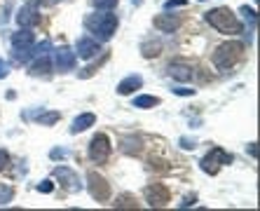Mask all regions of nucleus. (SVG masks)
<instances>
[{"instance_id": "obj_1", "label": "nucleus", "mask_w": 260, "mask_h": 211, "mask_svg": "<svg viewBox=\"0 0 260 211\" xmlns=\"http://www.w3.org/2000/svg\"><path fill=\"white\" fill-rule=\"evenodd\" d=\"M206 21L223 36H239L244 31V24L237 19V14L230 7H216L211 12H206Z\"/></svg>"}, {"instance_id": "obj_2", "label": "nucleus", "mask_w": 260, "mask_h": 211, "mask_svg": "<svg viewBox=\"0 0 260 211\" xmlns=\"http://www.w3.org/2000/svg\"><path fill=\"white\" fill-rule=\"evenodd\" d=\"M85 28L94 33V38H99V40H110L117 28V17L110 10H106L103 14H91L85 19Z\"/></svg>"}, {"instance_id": "obj_3", "label": "nucleus", "mask_w": 260, "mask_h": 211, "mask_svg": "<svg viewBox=\"0 0 260 211\" xmlns=\"http://www.w3.org/2000/svg\"><path fill=\"white\" fill-rule=\"evenodd\" d=\"M242 52H244L242 42H225V45H220V47L213 52V64H216V68H220V71H230L237 64V59L242 56Z\"/></svg>"}, {"instance_id": "obj_4", "label": "nucleus", "mask_w": 260, "mask_h": 211, "mask_svg": "<svg viewBox=\"0 0 260 211\" xmlns=\"http://www.w3.org/2000/svg\"><path fill=\"white\" fill-rule=\"evenodd\" d=\"M230 162H232L230 153H225L223 148H213V150L209 153L206 157H202L200 167H202V171H204V174H218V169L223 167V164H230Z\"/></svg>"}, {"instance_id": "obj_5", "label": "nucleus", "mask_w": 260, "mask_h": 211, "mask_svg": "<svg viewBox=\"0 0 260 211\" xmlns=\"http://www.w3.org/2000/svg\"><path fill=\"white\" fill-rule=\"evenodd\" d=\"M110 157V141L106 134H96L89 143V160L96 164H103Z\"/></svg>"}, {"instance_id": "obj_6", "label": "nucleus", "mask_w": 260, "mask_h": 211, "mask_svg": "<svg viewBox=\"0 0 260 211\" xmlns=\"http://www.w3.org/2000/svg\"><path fill=\"white\" fill-rule=\"evenodd\" d=\"M87 186H89V195L94 199H99V202H103V199H108L110 197V186L106 183V178L103 176H99L96 171H89L87 174Z\"/></svg>"}, {"instance_id": "obj_7", "label": "nucleus", "mask_w": 260, "mask_h": 211, "mask_svg": "<svg viewBox=\"0 0 260 211\" xmlns=\"http://www.w3.org/2000/svg\"><path fill=\"white\" fill-rule=\"evenodd\" d=\"M145 202L150 206H167L169 204V190H167L162 183L148 186L145 188Z\"/></svg>"}, {"instance_id": "obj_8", "label": "nucleus", "mask_w": 260, "mask_h": 211, "mask_svg": "<svg viewBox=\"0 0 260 211\" xmlns=\"http://www.w3.org/2000/svg\"><path fill=\"white\" fill-rule=\"evenodd\" d=\"M54 176L59 178L61 186L66 188L68 193H78L80 188H82V183H80L78 174H75V171H71L68 167H56V169H54Z\"/></svg>"}, {"instance_id": "obj_9", "label": "nucleus", "mask_w": 260, "mask_h": 211, "mask_svg": "<svg viewBox=\"0 0 260 211\" xmlns=\"http://www.w3.org/2000/svg\"><path fill=\"white\" fill-rule=\"evenodd\" d=\"M17 24L21 26V28H30V26H38V24H40V14H38V7L30 5V3H26V5L17 12Z\"/></svg>"}, {"instance_id": "obj_10", "label": "nucleus", "mask_w": 260, "mask_h": 211, "mask_svg": "<svg viewBox=\"0 0 260 211\" xmlns=\"http://www.w3.org/2000/svg\"><path fill=\"white\" fill-rule=\"evenodd\" d=\"M99 52H101V45H99L94 38H80L78 40V52L75 54L80 56V59H94V56H99Z\"/></svg>"}, {"instance_id": "obj_11", "label": "nucleus", "mask_w": 260, "mask_h": 211, "mask_svg": "<svg viewBox=\"0 0 260 211\" xmlns=\"http://www.w3.org/2000/svg\"><path fill=\"white\" fill-rule=\"evenodd\" d=\"M54 61H56V68H59L61 73L73 71V68H75V54H73L66 45H63V47H59L54 52Z\"/></svg>"}, {"instance_id": "obj_12", "label": "nucleus", "mask_w": 260, "mask_h": 211, "mask_svg": "<svg viewBox=\"0 0 260 211\" xmlns=\"http://www.w3.org/2000/svg\"><path fill=\"white\" fill-rule=\"evenodd\" d=\"M33 42H36V38H33V33H30L28 28H21L17 31L12 36V49H21V52H30L33 49Z\"/></svg>"}, {"instance_id": "obj_13", "label": "nucleus", "mask_w": 260, "mask_h": 211, "mask_svg": "<svg viewBox=\"0 0 260 211\" xmlns=\"http://www.w3.org/2000/svg\"><path fill=\"white\" fill-rule=\"evenodd\" d=\"M141 87H143V78L134 73V75H129V78H124L120 84H117V94H120V97H129L132 92L141 89Z\"/></svg>"}, {"instance_id": "obj_14", "label": "nucleus", "mask_w": 260, "mask_h": 211, "mask_svg": "<svg viewBox=\"0 0 260 211\" xmlns=\"http://www.w3.org/2000/svg\"><path fill=\"white\" fill-rule=\"evenodd\" d=\"M178 26H181V19L174 17V14H159V17H155V28H159L162 33H174Z\"/></svg>"}, {"instance_id": "obj_15", "label": "nucleus", "mask_w": 260, "mask_h": 211, "mask_svg": "<svg viewBox=\"0 0 260 211\" xmlns=\"http://www.w3.org/2000/svg\"><path fill=\"white\" fill-rule=\"evenodd\" d=\"M96 122V115L94 113H82V115H78L75 120H73V125H71V134H80V132H85V129H89L91 125Z\"/></svg>"}, {"instance_id": "obj_16", "label": "nucleus", "mask_w": 260, "mask_h": 211, "mask_svg": "<svg viewBox=\"0 0 260 211\" xmlns=\"http://www.w3.org/2000/svg\"><path fill=\"white\" fill-rule=\"evenodd\" d=\"M169 75L176 80H181V82H188V80H192V68L188 64H171Z\"/></svg>"}, {"instance_id": "obj_17", "label": "nucleus", "mask_w": 260, "mask_h": 211, "mask_svg": "<svg viewBox=\"0 0 260 211\" xmlns=\"http://www.w3.org/2000/svg\"><path fill=\"white\" fill-rule=\"evenodd\" d=\"M30 73H33V75H47L49 73V56H38L36 64L30 66Z\"/></svg>"}, {"instance_id": "obj_18", "label": "nucleus", "mask_w": 260, "mask_h": 211, "mask_svg": "<svg viewBox=\"0 0 260 211\" xmlns=\"http://www.w3.org/2000/svg\"><path fill=\"white\" fill-rule=\"evenodd\" d=\"M134 106H136V108H155V106H159V99L157 97H148V94H141V97L134 99Z\"/></svg>"}, {"instance_id": "obj_19", "label": "nucleus", "mask_w": 260, "mask_h": 211, "mask_svg": "<svg viewBox=\"0 0 260 211\" xmlns=\"http://www.w3.org/2000/svg\"><path fill=\"white\" fill-rule=\"evenodd\" d=\"M12 197H14V190H12V188L5 186V183H0V206L10 204V202H12Z\"/></svg>"}, {"instance_id": "obj_20", "label": "nucleus", "mask_w": 260, "mask_h": 211, "mask_svg": "<svg viewBox=\"0 0 260 211\" xmlns=\"http://www.w3.org/2000/svg\"><path fill=\"white\" fill-rule=\"evenodd\" d=\"M61 115L56 113V110H52V113H43V115H38V122H40V125L43 127H49V125H54L56 120H59Z\"/></svg>"}, {"instance_id": "obj_21", "label": "nucleus", "mask_w": 260, "mask_h": 211, "mask_svg": "<svg viewBox=\"0 0 260 211\" xmlns=\"http://www.w3.org/2000/svg\"><path fill=\"white\" fill-rule=\"evenodd\" d=\"M159 54V42H145L143 45V56L145 59H152V56Z\"/></svg>"}, {"instance_id": "obj_22", "label": "nucleus", "mask_w": 260, "mask_h": 211, "mask_svg": "<svg viewBox=\"0 0 260 211\" xmlns=\"http://www.w3.org/2000/svg\"><path fill=\"white\" fill-rule=\"evenodd\" d=\"M30 54L36 56V59L38 56H47L49 54V40H43L40 45H36V49H30Z\"/></svg>"}, {"instance_id": "obj_23", "label": "nucleus", "mask_w": 260, "mask_h": 211, "mask_svg": "<svg viewBox=\"0 0 260 211\" xmlns=\"http://www.w3.org/2000/svg\"><path fill=\"white\" fill-rule=\"evenodd\" d=\"M115 5H117V0H94L96 10H113Z\"/></svg>"}, {"instance_id": "obj_24", "label": "nucleus", "mask_w": 260, "mask_h": 211, "mask_svg": "<svg viewBox=\"0 0 260 211\" xmlns=\"http://www.w3.org/2000/svg\"><path fill=\"white\" fill-rule=\"evenodd\" d=\"M7 167H10V155L5 150H0V171H5Z\"/></svg>"}, {"instance_id": "obj_25", "label": "nucleus", "mask_w": 260, "mask_h": 211, "mask_svg": "<svg viewBox=\"0 0 260 211\" xmlns=\"http://www.w3.org/2000/svg\"><path fill=\"white\" fill-rule=\"evenodd\" d=\"M183 5H185V0H167L164 10H174V7H183Z\"/></svg>"}, {"instance_id": "obj_26", "label": "nucleus", "mask_w": 260, "mask_h": 211, "mask_svg": "<svg viewBox=\"0 0 260 211\" xmlns=\"http://www.w3.org/2000/svg\"><path fill=\"white\" fill-rule=\"evenodd\" d=\"M38 190H40V193H52L54 186H52V181H43L40 186H38Z\"/></svg>"}, {"instance_id": "obj_27", "label": "nucleus", "mask_w": 260, "mask_h": 211, "mask_svg": "<svg viewBox=\"0 0 260 211\" xmlns=\"http://www.w3.org/2000/svg\"><path fill=\"white\" fill-rule=\"evenodd\" d=\"M49 155H52V160H63L68 153H66V150H59V148H54V150L49 153Z\"/></svg>"}, {"instance_id": "obj_28", "label": "nucleus", "mask_w": 260, "mask_h": 211, "mask_svg": "<svg viewBox=\"0 0 260 211\" xmlns=\"http://www.w3.org/2000/svg\"><path fill=\"white\" fill-rule=\"evenodd\" d=\"M178 97H192L194 94V89H185V87H178V89H174Z\"/></svg>"}, {"instance_id": "obj_29", "label": "nucleus", "mask_w": 260, "mask_h": 211, "mask_svg": "<svg viewBox=\"0 0 260 211\" xmlns=\"http://www.w3.org/2000/svg\"><path fill=\"white\" fill-rule=\"evenodd\" d=\"M7 73H10V66H7L5 61L0 59V80H3V78H7Z\"/></svg>"}, {"instance_id": "obj_30", "label": "nucleus", "mask_w": 260, "mask_h": 211, "mask_svg": "<svg viewBox=\"0 0 260 211\" xmlns=\"http://www.w3.org/2000/svg\"><path fill=\"white\" fill-rule=\"evenodd\" d=\"M242 14H244L246 19H251V21H255V12H253V10H248V7H242Z\"/></svg>"}, {"instance_id": "obj_31", "label": "nucleus", "mask_w": 260, "mask_h": 211, "mask_svg": "<svg viewBox=\"0 0 260 211\" xmlns=\"http://www.w3.org/2000/svg\"><path fill=\"white\" fill-rule=\"evenodd\" d=\"M181 143H183V148H188V150H190V148H194V141H192V143H190V141H188V139H183V141H181Z\"/></svg>"}, {"instance_id": "obj_32", "label": "nucleus", "mask_w": 260, "mask_h": 211, "mask_svg": "<svg viewBox=\"0 0 260 211\" xmlns=\"http://www.w3.org/2000/svg\"><path fill=\"white\" fill-rule=\"evenodd\" d=\"M194 204V197H185V202H181V206H190Z\"/></svg>"}, {"instance_id": "obj_33", "label": "nucleus", "mask_w": 260, "mask_h": 211, "mask_svg": "<svg viewBox=\"0 0 260 211\" xmlns=\"http://www.w3.org/2000/svg\"><path fill=\"white\" fill-rule=\"evenodd\" d=\"M28 3H30V5H36V7H38V5H40V3H43V5H45L47 0H28Z\"/></svg>"}]
</instances>
